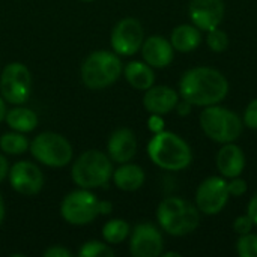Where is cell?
<instances>
[{
    "mask_svg": "<svg viewBox=\"0 0 257 257\" xmlns=\"http://www.w3.org/2000/svg\"><path fill=\"white\" fill-rule=\"evenodd\" d=\"M229 93V81L223 72L209 66L191 68L179 80L182 99L197 107L220 104Z\"/></svg>",
    "mask_w": 257,
    "mask_h": 257,
    "instance_id": "6da1fadb",
    "label": "cell"
},
{
    "mask_svg": "<svg viewBox=\"0 0 257 257\" xmlns=\"http://www.w3.org/2000/svg\"><path fill=\"white\" fill-rule=\"evenodd\" d=\"M80 257H113L114 250L107 244L101 241H87L80 247L78 251Z\"/></svg>",
    "mask_w": 257,
    "mask_h": 257,
    "instance_id": "d4e9b609",
    "label": "cell"
},
{
    "mask_svg": "<svg viewBox=\"0 0 257 257\" xmlns=\"http://www.w3.org/2000/svg\"><path fill=\"white\" fill-rule=\"evenodd\" d=\"M193 107H194V105H193L191 102H188V101L182 99V101H178V104H176L175 110L178 111V114H179V116H188V114L191 113Z\"/></svg>",
    "mask_w": 257,
    "mask_h": 257,
    "instance_id": "d6a6232c",
    "label": "cell"
},
{
    "mask_svg": "<svg viewBox=\"0 0 257 257\" xmlns=\"http://www.w3.org/2000/svg\"><path fill=\"white\" fill-rule=\"evenodd\" d=\"M191 23L202 32L220 27L224 20L223 0H191L188 6Z\"/></svg>",
    "mask_w": 257,
    "mask_h": 257,
    "instance_id": "5bb4252c",
    "label": "cell"
},
{
    "mask_svg": "<svg viewBox=\"0 0 257 257\" xmlns=\"http://www.w3.org/2000/svg\"><path fill=\"white\" fill-rule=\"evenodd\" d=\"M206 45L214 51V53H223L227 50L229 47V36L224 30H221L220 27L212 29L208 32L206 36Z\"/></svg>",
    "mask_w": 257,
    "mask_h": 257,
    "instance_id": "484cf974",
    "label": "cell"
},
{
    "mask_svg": "<svg viewBox=\"0 0 257 257\" xmlns=\"http://www.w3.org/2000/svg\"><path fill=\"white\" fill-rule=\"evenodd\" d=\"M131 233V227L125 220L120 218H114L107 221L102 226V238L107 244H120L123 242Z\"/></svg>",
    "mask_w": 257,
    "mask_h": 257,
    "instance_id": "603a6c76",
    "label": "cell"
},
{
    "mask_svg": "<svg viewBox=\"0 0 257 257\" xmlns=\"http://www.w3.org/2000/svg\"><path fill=\"white\" fill-rule=\"evenodd\" d=\"M107 149L111 161L119 164L128 163L137 154V137L130 128H119L110 136Z\"/></svg>",
    "mask_w": 257,
    "mask_h": 257,
    "instance_id": "2e32d148",
    "label": "cell"
},
{
    "mask_svg": "<svg viewBox=\"0 0 257 257\" xmlns=\"http://www.w3.org/2000/svg\"><path fill=\"white\" fill-rule=\"evenodd\" d=\"M123 75L126 81L137 90H148L155 83L154 68L140 60H133L126 63V66L123 68Z\"/></svg>",
    "mask_w": 257,
    "mask_h": 257,
    "instance_id": "44dd1931",
    "label": "cell"
},
{
    "mask_svg": "<svg viewBox=\"0 0 257 257\" xmlns=\"http://www.w3.org/2000/svg\"><path fill=\"white\" fill-rule=\"evenodd\" d=\"M197 206L181 197H167L157 208V220L161 229L172 236H187L200 224Z\"/></svg>",
    "mask_w": 257,
    "mask_h": 257,
    "instance_id": "3957f363",
    "label": "cell"
},
{
    "mask_svg": "<svg viewBox=\"0 0 257 257\" xmlns=\"http://www.w3.org/2000/svg\"><path fill=\"white\" fill-rule=\"evenodd\" d=\"M5 120L12 131H18L23 134L32 133L38 126L36 113L33 110H30L27 107H21V105H17V107L11 108L9 111H6Z\"/></svg>",
    "mask_w": 257,
    "mask_h": 257,
    "instance_id": "7402d4cb",
    "label": "cell"
},
{
    "mask_svg": "<svg viewBox=\"0 0 257 257\" xmlns=\"http://www.w3.org/2000/svg\"><path fill=\"white\" fill-rule=\"evenodd\" d=\"M247 215L253 220L254 226H257V193L251 197V200L248 202L247 206Z\"/></svg>",
    "mask_w": 257,
    "mask_h": 257,
    "instance_id": "836d02e7",
    "label": "cell"
},
{
    "mask_svg": "<svg viewBox=\"0 0 257 257\" xmlns=\"http://www.w3.org/2000/svg\"><path fill=\"white\" fill-rule=\"evenodd\" d=\"M45 257H71V251L60 245H53L44 251Z\"/></svg>",
    "mask_w": 257,
    "mask_h": 257,
    "instance_id": "1f68e13d",
    "label": "cell"
},
{
    "mask_svg": "<svg viewBox=\"0 0 257 257\" xmlns=\"http://www.w3.org/2000/svg\"><path fill=\"white\" fill-rule=\"evenodd\" d=\"M202 42V30L194 24H179L172 30L170 44L179 53L194 51Z\"/></svg>",
    "mask_w": 257,
    "mask_h": 257,
    "instance_id": "ffe728a7",
    "label": "cell"
},
{
    "mask_svg": "<svg viewBox=\"0 0 257 257\" xmlns=\"http://www.w3.org/2000/svg\"><path fill=\"white\" fill-rule=\"evenodd\" d=\"M179 101V93L170 86H152L145 90L143 105L149 113L154 114H169L175 110Z\"/></svg>",
    "mask_w": 257,
    "mask_h": 257,
    "instance_id": "e0dca14e",
    "label": "cell"
},
{
    "mask_svg": "<svg viewBox=\"0 0 257 257\" xmlns=\"http://www.w3.org/2000/svg\"><path fill=\"white\" fill-rule=\"evenodd\" d=\"M9 173V164H8V160L0 154V182L8 176Z\"/></svg>",
    "mask_w": 257,
    "mask_h": 257,
    "instance_id": "d590c367",
    "label": "cell"
},
{
    "mask_svg": "<svg viewBox=\"0 0 257 257\" xmlns=\"http://www.w3.org/2000/svg\"><path fill=\"white\" fill-rule=\"evenodd\" d=\"M242 122L247 128L250 130H257V98L250 101V104L245 107Z\"/></svg>",
    "mask_w": 257,
    "mask_h": 257,
    "instance_id": "83f0119b",
    "label": "cell"
},
{
    "mask_svg": "<svg viewBox=\"0 0 257 257\" xmlns=\"http://www.w3.org/2000/svg\"><path fill=\"white\" fill-rule=\"evenodd\" d=\"M32 90V74L29 68L20 62L8 63L0 75V93L5 101L21 105L24 104Z\"/></svg>",
    "mask_w": 257,
    "mask_h": 257,
    "instance_id": "9c48e42d",
    "label": "cell"
},
{
    "mask_svg": "<svg viewBox=\"0 0 257 257\" xmlns=\"http://www.w3.org/2000/svg\"><path fill=\"white\" fill-rule=\"evenodd\" d=\"M236 253L241 257H257V235H241L236 242Z\"/></svg>",
    "mask_w": 257,
    "mask_h": 257,
    "instance_id": "4316f807",
    "label": "cell"
},
{
    "mask_svg": "<svg viewBox=\"0 0 257 257\" xmlns=\"http://www.w3.org/2000/svg\"><path fill=\"white\" fill-rule=\"evenodd\" d=\"M148 155L151 161L163 170L181 172L193 161L190 145L172 131L154 134L148 143Z\"/></svg>",
    "mask_w": 257,
    "mask_h": 257,
    "instance_id": "7a4b0ae2",
    "label": "cell"
},
{
    "mask_svg": "<svg viewBox=\"0 0 257 257\" xmlns=\"http://www.w3.org/2000/svg\"><path fill=\"white\" fill-rule=\"evenodd\" d=\"M227 181L223 176L206 178L196 191V206L206 215L220 214L229 202Z\"/></svg>",
    "mask_w": 257,
    "mask_h": 257,
    "instance_id": "30bf717a",
    "label": "cell"
},
{
    "mask_svg": "<svg viewBox=\"0 0 257 257\" xmlns=\"http://www.w3.org/2000/svg\"><path fill=\"white\" fill-rule=\"evenodd\" d=\"M30 154L36 161L48 167H65L72 160L71 143L57 133H41L36 136L29 146Z\"/></svg>",
    "mask_w": 257,
    "mask_h": 257,
    "instance_id": "52a82bcc",
    "label": "cell"
},
{
    "mask_svg": "<svg viewBox=\"0 0 257 257\" xmlns=\"http://www.w3.org/2000/svg\"><path fill=\"white\" fill-rule=\"evenodd\" d=\"M217 169L223 178L232 179L241 176L245 169V155L244 151L232 143H224L217 154Z\"/></svg>",
    "mask_w": 257,
    "mask_h": 257,
    "instance_id": "ac0fdd59",
    "label": "cell"
},
{
    "mask_svg": "<svg viewBox=\"0 0 257 257\" xmlns=\"http://www.w3.org/2000/svg\"><path fill=\"white\" fill-rule=\"evenodd\" d=\"M164 126H166V122L163 119L161 114H154L151 113L149 119H148V128L152 134H158L161 131H164Z\"/></svg>",
    "mask_w": 257,
    "mask_h": 257,
    "instance_id": "4dcf8cb0",
    "label": "cell"
},
{
    "mask_svg": "<svg viewBox=\"0 0 257 257\" xmlns=\"http://www.w3.org/2000/svg\"><path fill=\"white\" fill-rule=\"evenodd\" d=\"M161 256H164V257H172V256L181 257V253H176V251H169V253H164V251H163V254H161Z\"/></svg>",
    "mask_w": 257,
    "mask_h": 257,
    "instance_id": "f35d334b",
    "label": "cell"
},
{
    "mask_svg": "<svg viewBox=\"0 0 257 257\" xmlns=\"http://www.w3.org/2000/svg\"><path fill=\"white\" fill-rule=\"evenodd\" d=\"M113 181H114V185L122 190V191H137L143 187L145 184V179H146V175H145V170L137 166V164H133V163H123L120 164L119 169L113 170Z\"/></svg>",
    "mask_w": 257,
    "mask_h": 257,
    "instance_id": "d6986e66",
    "label": "cell"
},
{
    "mask_svg": "<svg viewBox=\"0 0 257 257\" xmlns=\"http://www.w3.org/2000/svg\"><path fill=\"white\" fill-rule=\"evenodd\" d=\"M247 181H244L241 176H236V178H232L230 182H227V190H229V194L233 196V197H242L245 193H247Z\"/></svg>",
    "mask_w": 257,
    "mask_h": 257,
    "instance_id": "f1b7e54d",
    "label": "cell"
},
{
    "mask_svg": "<svg viewBox=\"0 0 257 257\" xmlns=\"http://www.w3.org/2000/svg\"><path fill=\"white\" fill-rule=\"evenodd\" d=\"M113 176L111 158L101 151L83 152L72 164L71 178L80 188L93 190L108 184Z\"/></svg>",
    "mask_w": 257,
    "mask_h": 257,
    "instance_id": "277c9868",
    "label": "cell"
},
{
    "mask_svg": "<svg viewBox=\"0 0 257 257\" xmlns=\"http://www.w3.org/2000/svg\"><path fill=\"white\" fill-rule=\"evenodd\" d=\"M3 220H5V203H3V197L0 194V226L3 223Z\"/></svg>",
    "mask_w": 257,
    "mask_h": 257,
    "instance_id": "74e56055",
    "label": "cell"
},
{
    "mask_svg": "<svg viewBox=\"0 0 257 257\" xmlns=\"http://www.w3.org/2000/svg\"><path fill=\"white\" fill-rule=\"evenodd\" d=\"M6 105H5V99H3V96H0V122L5 119V116H6Z\"/></svg>",
    "mask_w": 257,
    "mask_h": 257,
    "instance_id": "8d00e7d4",
    "label": "cell"
},
{
    "mask_svg": "<svg viewBox=\"0 0 257 257\" xmlns=\"http://www.w3.org/2000/svg\"><path fill=\"white\" fill-rule=\"evenodd\" d=\"M83 2H93V0H83Z\"/></svg>",
    "mask_w": 257,
    "mask_h": 257,
    "instance_id": "ab89813d",
    "label": "cell"
},
{
    "mask_svg": "<svg viewBox=\"0 0 257 257\" xmlns=\"http://www.w3.org/2000/svg\"><path fill=\"white\" fill-rule=\"evenodd\" d=\"M199 120L206 137L221 145L236 142L244 128L242 119L235 111L220 104L203 107Z\"/></svg>",
    "mask_w": 257,
    "mask_h": 257,
    "instance_id": "8992f818",
    "label": "cell"
},
{
    "mask_svg": "<svg viewBox=\"0 0 257 257\" xmlns=\"http://www.w3.org/2000/svg\"><path fill=\"white\" fill-rule=\"evenodd\" d=\"M29 146H30L29 140L24 137L23 133L18 131L5 133L0 137V149L9 155H21L29 149Z\"/></svg>",
    "mask_w": 257,
    "mask_h": 257,
    "instance_id": "cb8c5ba5",
    "label": "cell"
},
{
    "mask_svg": "<svg viewBox=\"0 0 257 257\" xmlns=\"http://www.w3.org/2000/svg\"><path fill=\"white\" fill-rule=\"evenodd\" d=\"M130 235V253L134 257H158L163 254L164 239L154 224L140 223Z\"/></svg>",
    "mask_w": 257,
    "mask_h": 257,
    "instance_id": "7c38bea8",
    "label": "cell"
},
{
    "mask_svg": "<svg viewBox=\"0 0 257 257\" xmlns=\"http://www.w3.org/2000/svg\"><path fill=\"white\" fill-rule=\"evenodd\" d=\"M145 41L143 26L139 20L128 17L120 20L111 30L110 42L111 48L117 56H133L136 54Z\"/></svg>",
    "mask_w": 257,
    "mask_h": 257,
    "instance_id": "8fae6325",
    "label": "cell"
},
{
    "mask_svg": "<svg viewBox=\"0 0 257 257\" xmlns=\"http://www.w3.org/2000/svg\"><path fill=\"white\" fill-rule=\"evenodd\" d=\"M9 184L23 196H36L44 187V175L41 169L30 161H17L9 167Z\"/></svg>",
    "mask_w": 257,
    "mask_h": 257,
    "instance_id": "4fadbf2b",
    "label": "cell"
},
{
    "mask_svg": "<svg viewBox=\"0 0 257 257\" xmlns=\"http://www.w3.org/2000/svg\"><path fill=\"white\" fill-rule=\"evenodd\" d=\"M99 200L86 188L71 191L65 196L60 205V214L63 220L72 226H86L90 224L98 215Z\"/></svg>",
    "mask_w": 257,
    "mask_h": 257,
    "instance_id": "ba28073f",
    "label": "cell"
},
{
    "mask_svg": "<svg viewBox=\"0 0 257 257\" xmlns=\"http://www.w3.org/2000/svg\"><path fill=\"white\" fill-rule=\"evenodd\" d=\"M253 220L245 214V215H239L235 221H233V230L241 236V235H247L253 230Z\"/></svg>",
    "mask_w": 257,
    "mask_h": 257,
    "instance_id": "f546056e",
    "label": "cell"
},
{
    "mask_svg": "<svg viewBox=\"0 0 257 257\" xmlns=\"http://www.w3.org/2000/svg\"><path fill=\"white\" fill-rule=\"evenodd\" d=\"M123 68L119 56L107 50L90 53L81 65V80L92 90H101L117 81Z\"/></svg>",
    "mask_w": 257,
    "mask_h": 257,
    "instance_id": "5b68a950",
    "label": "cell"
},
{
    "mask_svg": "<svg viewBox=\"0 0 257 257\" xmlns=\"http://www.w3.org/2000/svg\"><path fill=\"white\" fill-rule=\"evenodd\" d=\"M140 50H142L143 60L149 66L157 69L167 68L175 57V48L170 44V39H166L164 36L160 35L146 38Z\"/></svg>",
    "mask_w": 257,
    "mask_h": 257,
    "instance_id": "9a60e30c",
    "label": "cell"
},
{
    "mask_svg": "<svg viewBox=\"0 0 257 257\" xmlns=\"http://www.w3.org/2000/svg\"><path fill=\"white\" fill-rule=\"evenodd\" d=\"M111 209H113V205L110 202L99 200V203H98V212H99V215H108L111 212Z\"/></svg>",
    "mask_w": 257,
    "mask_h": 257,
    "instance_id": "e575fe53",
    "label": "cell"
}]
</instances>
